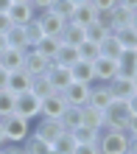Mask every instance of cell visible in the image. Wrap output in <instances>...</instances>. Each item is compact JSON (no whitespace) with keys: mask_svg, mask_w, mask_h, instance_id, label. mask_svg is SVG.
I'll return each instance as SVG.
<instances>
[{"mask_svg":"<svg viewBox=\"0 0 137 154\" xmlns=\"http://www.w3.org/2000/svg\"><path fill=\"white\" fill-rule=\"evenodd\" d=\"M6 17L11 20V25H28V23H34L36 20V11L31 8V3L28 0H20V3H11V8L6 11Z\"/></svg>","mask_w":137,"mask_h":154,"instance_id":"obj_8","label":"cell"},{"mask_svg":"<svg viewBox=\"0 0 137 154\" xmlns=\"http://www.w3.org/2000/svg\"><path fill=\"white\" fill-rule=\"evenodd\" d=\"M45 79H48V84L56 90V93H62L67 84H70V67H59V65H50L48 73H45Z\"/></svg>","mask_w":137,"mask_h":154,"instance_id":"obj_16","label":"cell"},{"mask_svg":"<svg viewBox=\"0 0 137 154\" xmlns=\"http://www.w3.org/2000/svg\"><path fill=\"white\" fill-rule=\"evenodd\" d=\"M90 87H93V84H76V81H70V84L62 90L67 106H87V101H90Z\"/></svg>","mask_w":137,"mask_h":154,"instance_id":"obj_9","label":"cell"},{"mask_svg":"<svg viewBox=\"0 0 137 154\" xmlns=\"http://www.w3.org/2000/svg\"><path fill=\"white\" fill-rule=\"evenodd\" d=\"M14 115L25 118V121H36L39 118V98L31 95V93L14 95Z\"/></svg>","mask_w":137,"mask_h":154,"instance_id":"obj_5","label":"cell"},{"mask_svg":"<svg viewBox=\"0 0 137 154\" xmlns=\"http://www.w3.org/2000/svg\"><path fill=\"white\" fill-rule=\"evenodd\" d=\"M104 118H106V126H104V132H126V123H129V106H126V101H112L104 109Z\"/></svg>","mask_w":137,"mask_h":154,"instance_id":"obj_2","label":"cell"},{"mask_svg":"<svg viewBox=\"0 0 137 154\" xmlns=\"http://www.w3.org/2000/svg\"><path fill=\"white\" fill-rule=\"evenodd\" d=\"M106 87H109V93H112L115 101H129V98L134 95V84H132V79H120V76H115Z\"/></svg>","mask_w":137,"mask_h":154,"instance_id":"obj_15","label":"cell"},{"mask_svg":"<svg viewBox=\"0 0 137 154\" xmlns=\"http://www.w3.org/2000/svg\"><path fill=\"white\" fill-rule=\"evenodd\" d=\"M59 39L65 42V45H73V48H78L81 42H87V34H84V28H81V25H76V23H67Z\"/></svg>","mask_w":137,"mask_h":154,"instance_id":"obj_22","label":"cell"},{"mask_svg":"<svg viewBox=\"0 0 137 154\" xmlns=\"http://www.w3.org/2000/svg\"><path fill=\"white\" fill-rule=\"evenodd\" d=\"M31 8L36 14H42V11H50V6H53V0H28Z\"/></svg>","mask_w":137,"mask_h":154,"instance_id":"obj_40","label":"cell"},{"mask_svg":"<svg viewBox=\"0 0 137 154\" xmlns=\"http://www.w3.org/2000/svg\"><path fill=\"white\" fill-rule=\"evenodd\" d=\"M126 106H129V112H132V115H137V93L129 98V101H126Z\"/></svg>","mask_w":137,"mask_h":154,"instance_id":"obj_46","label":"cell"},{"mask_svg":"<svg viewBox=\"0 0 137 154\" xmlns=\"http://www.w3.org/2000/svg\"><path fill=\"white\" fill-rule=\"evenodd\" d=\"M126 154H137V134H129V146H126Z\"/></svg>","mask_w":137,"mask_h":154,"instance_id":"obj_45","label":"cell"},{"mask_svg":"<svg viewBox=\"0 0 137 154\" xmlns=\"http://www.w3.org/2000/svg\"><path fill=\"white\" fill-rule=\"evenodd\" d=\"M6 84H8V73L0 67V90H6Z\"/></svg>","mask_w":137,"mask_h":154,"instance_id":"obj_48","label":"cell"},{"mask_svg":"<svg viewBox=\"0 0 137 154\" xmlns=\"http://www.w3.org/2000/svg\"><path fill=\"white\" fill-rule=\"evenodd\" d=\"M81 109H84V106H67V109L62 112L59 123L65 126V132H73V129H78V126H81Z\"/></svg>","mask_w":137,"mask_h":154,"instance_id":"obj_24","label":"cell"},{"mask_svg":"<svg viewBox=\"0 0 137 154\" xmlns=\"http://www.w3.org/2000/svg\"><path fill=\"white\" fill-rule=\"evenodd\" d=\"M14 3H20V0H14Z\"/></svg>","mask_w":137,"mask_h":154,"instance_id":"obj_55","label":"cell"},{"mask_svg":"<svg viewBox=\"0 0 137 154\" xmlns=\"http://www.w3.org/2000/svg\"><path fill=\"white\" fill-rule=\"evenodd\" d=\"M76 62H78V48H73V45H65V42H62L50 65H59V67H73Z\"/></svg>","mask_w":137,"mask_h":154,"instance_id":"obj_21","label":"cell"},{"mask_svg":"<svg viewBox=\"0 0 137 154\" xmlns=\"http://www.w3.org/2000/svg\"><path fill=\"white\" fill-rule=\"evenodd\" d=\"M0 154H25L23 146H17V143H6L3 149H0Z\"/></svg>","mask_w":137,"mask_h":154,"instance_id":"obj_41","label":"cell"},{"mask_svg":"<svg viewBox=\"0 0 137 154\" xmlns=\"http://www.w3.org/2000/svg\"><path fill=\"white\" fill-rule=\"evenodd\" d=\"M31 134H36L39 140H45V143L53 149V143H56L62 134H65V126H62L59 121H50V118H39V123L34 126Z\"/></svg>","mask_w":137,"mask_h":154,"instance_id":"obj_4","label":"cell"},{"mask_svg":"<svg viewBox=\"0 0 137 154\" xmlns=\"http://www.w3.org/2000/svg\"><path fill=\"white\" fill-rule=\"evenodd\" d=\"M95 23L101 25V28L112 31V11H95Z\"/></svg>","mask_w":137,"mask_h":154,"instance_id":"obj_38","label":"cell"},{"mask_svg":"<svg viewBox=\"0 0 137 154\" xmlns=\"http://www.w3.org/2000/svg\"><path fill=\"white\" fill-rule=\"evenodd\" d=\"M36 23H39V28H42V37H62V31H65V25H67V20H62V17L50 14V11L36 14Z\"/></svg>","mask_w":137,"mask_h":154,"instance_id":"obj_10","label":"cell"},{"mask_svg":"<svg viewBox=\"0 0 137 154\" xmlns=\"http://www.w3.org/2000/svg\"><path fill=\"white\" fill-rule=\"evenodd\" d=\"M50 93H56V90H53V87L48 84V79H45V76L34 79V84H31V95H36V98L42 101V98H48Z\"/></svg>","mask_w":137,"mask_h":154,"instance_id":"obj_34","label":"cell"},{"mask_svg":"<svg viewBox=\"0 0 137 154\" xmlns=\"http://www.w3.org/2000/svg\"><path fill=\"white\" fill-rule=\"evenodd\" d=\"M73 140L78 143V146H98V137H101V132L95 129H87V126H78V129H73Z\"/></svg>","mask_w":137,"mask_h":154,"instance_id":"obj_25","label":"cell"},{"mask_svg":"<svg viewBox=\"0 0 137 154\" xmlns=\"http://www.w3.org/2000/svg\"><path fill=\"white\" fill-rule=\"evenodd\" d=\"M117 3H120V6H126L129 11H137V0H117Z\"/></svg>","mask_w":137,"mask_h":154,"instance_id":"obj_47","label":"cell"},{"mask_svg":"<svg viewBox=\"0 0 137 154\" xmlns=\"http://www.w3.org/2000/svg\"><path fill=\"white\" fill-rule=\"evenodd\" d=\"M126 146H129V134L126 132H101L98 137V151L101 154H126Z\"/></svg>","mask_w":137,"mask_h":154,"instance_id":"obj_3","label":"cell"},{"mask_svg":"<svg viewBox=\"0 0 137 154\" xmlns=\"http://www.w3.org/2000/svg\"><path fill=\"white\" fill-rule=\"evenodd\" d=\"M84 34H87V42H93V45H101V42H104V39H106V37H109L112 31L101 28L98 23H90L87 28H84Z\"/></svg>","mask_w":137,"mask_h":154,"instance_id":"obj_30","label":"cell"},{"mask_svg":"<svg viewBox=\"0 0 137 154\" xmlns=\"http://www.w3.org/2000/svg\"><path fill=\"white\" fill-rule=\"evenodd\" d=\"M112 101H115V98H112V93H109L106 84H93V87H90V101H87V106H93V109H101V112H104Z\"/></svg>","mask_w":137,"mask_h":154,"instance_id":"obj_13","label":"cell"},{"mask_svg":"<svg viewBox=\"0 0 137 154\" xmlns=\"http://www.w3.org/2000/svg\"><path fill=\"white\" fill-rule=\"evenodd\" d=\"M59 45H62L59 37H42L39 42L34 45V51H36V53H42L48 62H53V56H56V51H59Z\"/></svg>","mask_w":137,"mask_h":154,"instance_id":"obj_23","label":"cell"},{"mask_svg":"<svg viewBox=\"0 0 137 154\" xmlns=\"http://www.w3.org/2000/svg\"><path fill=\"white\" fill-rule=\"evenodd\" d=\"M70 81H76V84H95V73H93V65L90 62H76V65L70 67Z\"/></svg>","mask_w":137,"mask_h":154,"instance_id":"obj_19","label":"cell"},{"mask_svg":"<svg viewBox=\"0 0 137 154\" xmlns=\"http://www.w3.org/2000/svg\"><path fill=\"white\" fill-rule=\"evenodd\" d=\"M132 14H134V11H129L126 6H120V3H117V6L112 8V31L123 28V25H129V23H132Z\"/></svg>","mask_w":137,"mask_h":154,"instance_id":"obj_27","label":"cell"},{"mask_svg":"<svg viewBox=\"0 0 137 154\" xmlns=\"http://www.w3.org/2000/svg\"><path fill=\"white\" fill-rule=\"evenodd\" d=\"M129 25H132V31H134V34H137V11H134V14H132V23H129Z\"/></svg>","mask_w":137,"mask_h":154,"instance_id":"obj_51","label":"cell"},{"mask_svg":"<svg viewBox=\"0 0 137 154\" xmlns=\"http://www.w3.org/2000/svg\"><path fill=\"white\" fill-rule=\"evenodd\" d=\"M50 14L62 17V20H70V14H73V3H70V0H53Z\"/></svg>","mask_w":137,"mask_h":154,"instance_id":"obj_36","label":"cell"},{"mask_svg":"<svg viewBox=\"0 0 137 154\" xmlns=\"http://www.w3.org/2000/svg\"><path fill=\"white\" fill-rule=\"evenodd\" d=\"M23 56H25V51H17V48H6L3 53H0V67H3L6 73L23 70Z\"/></svg>","mask_w":137,"mask_h":154,"instance_id":"obj_18","label":"cell"},{"mask_svg":"<svg viewBox=\"0 0 137 154\" xmlns=\"http://www.w3.org/2000/svg\"><path fill=\"white\" fill-rule=\"evenodd\" d=\"M6 143H8V140H6V132H3V126H0V149H3Z\"/></svg>","mask_w":137,"mask_h":154,"instance_id":"obj_50","label":"cell"},{"mask_svg":"<svg viewBox=\"0 0 137 154\" xmlns=\"http://www.w3.org/2000/svg\"><path fill=\"white\" fill-rule=\"evenodd\" d=\"M6 48H8V42H6V37H3V34H0V53H3Z\"/></svg>","mask_w":137,"mask_h":154,"instance_id":"obj_52","label":"cell"},{"mask_svg":"<svg viewBox=\"0 0 137 154\" xmlns=\"http://www.w3.org/2000/svg\"><path fill=\"white\" fill-rule=\"evenodd\" d=\"M134 51H137V45H134Z\"/></svg>","mask_w":137,"mask_h":154,"instance_id":"obj_56","label":"cell"},{"mask_svg":"<svg viewBox=\"0 0 137 154\" xmlns=\"http://www.w3.org/2000/svg\"><path fill=\"white\" fill-rule=\"evenodd\" d=\"M48 67H50V62L42 56V53H36L34 48L31 51H25V56H23V70L28 73L31 79H39L48 73Z\"/></svg>","mask_w":137,"mask_h":154,"instance_id":"obj_7","label":"cell"},{"mask_svg":"<svg viewBox=\"0 0 137 154\" xmlns=\"http://www.w3.org/2000/svg\"><path fill=\"white\" fill-rule=\"evenodd\" d=\"M11 3H14V0H0V14H6L8 8H11Z\"/></svg>","mask_w":137,"mask_h":154,"instance_id":"obj_49","label":"cell"},{"mask_svg":"<svg viewBox=\"0 0 137 154\" xmlns=\"http://www.w3.org/2000/svg\"><path fill=\"white\" fill-rule=\"evenodd\" d=\"M14 115V95L8 90H0V118Z\"/></svg>","mask_w":137,"mask_h":154,"instance_id":"obj_37","label":"cell"},{"mask_svg":"<svg viewBox=\"0 0 137 154\" xmlns=\"http://www.w3.org/2000/svg\"><path fill=\"white\" fill-rule=\"evenodd\" d=\"M70 3H73V6H78V3H87V0H70Z\"/></svg>","mask_w":137,"mask_h":154,"instance_id":"obj_53","label":"cell"},{"mask_svg":"<svg viewBox=\"0 0 137 154\" xmlns=\"http://www.w3.org/2000/svg\"><path fill=\"white\" fill-rule=\"evenodd\" d=\"M117 76L120 79H134L137 76V51L134 48L120 53V59H117Z\"/></svg>","mask_w":137,"mask_h":154,"instance_id":"obj_14","label":"cell"},{"mask_svg":"<svg viewBox=\"0 0 137 154\" xmlns=\"http://www.w3.org/2000/svg\"><path fill=\"white\" fill-rule=\"evenodd\" d=\"M31 84H34V79L25 73V70H14V73H8L6 90L11 95H23V93H31Z\"/></svg>","mask_w":137,"mask_h":154,"instance_id":"obj_12","label":"cell"},{"mask_svg":"<svg viewBox=\"0 0 137 154\" xmlns=\"http://www.w3.org/2000/svg\"><path fill=\"white\" fill-rule=\"evenodd\" d=\"M81 126H87V129H95V132H104L106 118H104V112H101V109L84 106V109H81Z\"/></svg>","mask_w":137,"mask_h":154,"instance_id":"obj_20","label":"cell"},{"mask_svg":"<svg viewBox=\"0 0 137 154\" xmlns=\"http://www.w3.org/2000/svg\"><path fill=\"white\" fill-rule=\"evenodd\" d=\"M98 48H101V56H104V59H112V62H117V59H120V53H123V45L117 42L112 34H109V37L98 45Z\"/></svg>","mask_w":137,"mask_h":154,"instance_id":"obj_26","label":"cell"},{"mask_svg":"<svg viewBox=\"0 0 137 154\" xmlns=\"http://www.w3.org/2000/svg\"><path fill=\"white\" fill-rule=\"evenodd\" d=\"M126 134H137V115L129 118V123H126Z\"/></svg>","mask_w":137,"mask_h":154,"instance_id":"obj_44","label":"cell"},{"mask_svg":"<svg viewBox=\"0 0 137 154\" xmlns=\"http://www.w3.org/2000/svg\"><path fill=\"white\" fill-rule=\"evenodd\" d=\"M93 73H95V84H109V81L117 76V62L98 56L93 62Z\"/></svg>","mask_w":137,"mask_h":154,"instance_id":"obj_11","label":"cell"},{"mask_svg":"<svg viewBox=\"0 0 137 154\" xmlns=\"http://www.w3.org/2000/svg\"><path fill=\"white\" fill-rule=\"evenodd\" d=\"M98 56H101V48H98V45H93V42H81L78 45V59L81 62H90V65H93Z\"/></svg>","mask_w":137,"mask_h":154,"instance_id":"obj_33","label":"cell"},{"mask_svg":"<svg viewBox=\"0 0 137 154\" xmlns=\"http://www.w3.org/2000/svg\"><path fill=\"white\" fill-rule=\"evenodd\" d=\"M23 151H25V154H48V151H50V146H48L45 140H39L36 134H31V137L23 143Z\"/></svg>","mask_w":137,"mask_h":154,"instance_id":"obj_31","label":"cell"},{"mask_svg":"<svg viewBox=\"0 0 137 154\" xmlns=\"http://www.w3.org/2000/svg\"><path fill=\"white\" fill-rule=\"evenodd\" d=\"M90 3H93L95 11H112V8L117 6V0H90Z\"/></svg>","mask_w":137,"mask_h":154,"instance_id":"obj_39","label":"cell"},{"mask_svg":"<svg viewBox=\"0 0 137 154\" xmlns=\"http://www.w3.org/2000/svg\"><path fill=\"white\" fill-rule=\"evenodd\" d=\"M6 42H8V48H17V51H28V45H25V34L20 25H11L6 34Z\"/></svg>","mask_w":137,"mask_h":154,"instance_id":"obj_29","label":"cell"},{"mask_svg":"<svg viewBox=\"0 0 137 154\" xmlns=\"http://www.w3.org/2000/svg\"><path fill=\"white\" fill-rule=\"evenodd\" d=\"M73 154H101V151H98V146H76Z\"/></svg>","mask_w":137,"mask_h":154,"instance_id":"obj_42","label":"cell"},{"mask_svg":"<svg viewBox=\"0 0 137 154\" xmlns=\"http://www.w3.org/2000/svg\"><path fill=\"white\" fill-rule=\"evenodd\" d=\"M76 146H78V143L73 140V134L65 132L56 143H53V151H59V154H73V151H76Z\"/></svg>","mask_w":137,"mask_h":154,"instance_id":"obj_35","label":"cell"},{"mask_svg":"<svg viewBox=\"0 0 137 154\" xmlns=\"http://www.w3.org/2000/svg\"><path fill=\"white\" fill-rule=\"evenodd\" d=\"M0 126H3V132H6V140L8 143H17V146H23V143L31 137V132H34L31 121H25V118H20V115L0 118Z\"/></svg>","mask_w":137,"mask_h":154,"instance_id":"obj_1","label":"cell"},{"mask_svg":"<svg viewBox=\"0 0 137 154\" xmlns=\"http://www.w3.org/2000/svg\"><path fill=\"white\" fill-rule=\"evenodd\" d=\"M67 109V101L62 93H50L48 98L39 101V118H50V121H59L62 112Z\"/></svg>","mask_w":137,"mask_h":154,"instance_id":"obj_6","label":"cell"},{"mask_svg":"<svg viewBox=\"0 0 137 154\" xmlns=\"http://www.w3.org/2000/svg\"><path fill=\"white\" fill-rule=\"evenodd\" d=\"M132 84H134V93H137V76H134V79H132Z\"/></svg>","mask_w":137,"mask_h":154,"instance_id":"obj_54","label":"cell"},{"mask_svg":"<svg viewBox=\"0 0 137 154\" xmlns=\"http://www.w3.org/2000/svg\"><path fill=\"white\" fill-rule=\"evenodd\" d=\"M112 37L123 45V51H129V48H134V45H137V34L132 31V25H123V28L112 31Z\"/></svg>","mask_w":137,"mask_h":154,"instance_id":"obj_28","label":"cell"},{"mask_svg":"<svg viewBox=\"0 0 137 154\" xmlns=\"http://www.w3.org/2000/svg\"><path fill=\"white\" fill-rule=\"evenodd\" d=\"M23 34H25V45H28V51L42 39V28H39V23H36V20L28 23V25H23Z\"/></svg>","mask_w":137,"mask_h":154,"instance_id":"obj_32","label":"cell"},{"mask_svg":"<svg viewBox=\"0 0 137 154\" xmlns=\"http://www.w3.org/2000/svg\"><path fill=\"white\" fill-rule=\"evenodd\" d=\"M8 28H11V20H8L6 14H0V34L6 37V34H8Z\"/></svg>","mask_w":137,"mask_h":154,"instance_id":"obj_43","label":"cell"},{"mask_svg":"<svg viewBox=\"0 0 137 154\" xmlns=\"http://www.w3.org/2000/svg\"><path fill=\"white\" fill-rule=\"evenodd\" d=\"M67 23H76V25H81V28H87L90 23H95V8H93V3H78V6H73V14H70V20Z\"/></svg>","mask_w":137,"mask_h":154,"instance_id":"obj_17","label":"cell"}]
</instances>
